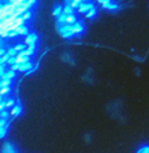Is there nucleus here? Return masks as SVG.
Listing matches in <instances>:
<instances>
[{"instance_id":"f257e3e1","label":"nucleus","mask_w":149,"mask_h":153,"mask_svg":"<svg viewBox=\"0 0 149 153\" xmlns=\"http://www.w3.org/2000/svg\"><path fill=\"white\" fill-rule=\"evenodd\" d=\"M56 30L64 39H71L75 37L73 32H72V25H69V24H56Z\"/></svg>"},{"instance_id":"f03ea898","label":"nucleus","mask_w":149,"mask_h":153,"mask_svg":"<svg viewBox=\"0 0 149 153\" xmlns=\"http://www.w3.org/2000/svg\"><path fill=\"white\" fill-rule=\"evenodd\" d=\"M72 32H73L75 37H82L85 33V24L77 20V21L72 25Z\"/></svg>"},{"instance_id":"7ed1b4c3","label":"nucleus","mask_w":149,"mask_h":153,"mask_svg":"<svg viewBox=\"0 0 149 153\" xmlns=\"http://www.w3.org/2000/svg\"><path fill=\"white\" fill-rule=\"evenodd\" d=\"M33 68H34V64L32 60L25 62V63H21V64L17 63V71L19 72H30Z\"/></svg>"},{"instance_id":"20e7f679","label":"nucleus","mask_w":149,"mask_h":153,"mask_svg":"<svg viewBox=\"0 0 149 153\" xmlns=\"http://www.w3.org/2000/svg\"><path fill=\"white\" fill-rule=\"evenodd\" d=\"M92 8H94V4H93L92 1H85V3H81L80 7L77 8V11H79V13H81V15H85V13H88Z\"/></svg>"},{"instance_id":"39448f33","label":"nucleus","mask_w":149,"mask_h":153,"mask_svg":"<svg viewBox=\"0 0 149 153\" xmlns=\"http://www.w3.org/2000/svg\"><path fill=\"white\" fill-rule=\"evenodd\" d=\"M37 42H38L37 33H29L27 36H25V43L27 46H30V45H37Z\"/></svg>"},{"instance_id":"423d86ee","label":"nucleus","mask_w":149,"mask_h":153,"mask_svg":"<svg viewBox=\"0 0 149 153\" xmlns=\"http://www.w3.org/2000/svg\"><path fill=\"white\" fill-rule=\"evenodd\" d=\"M22 106H21V103H16L15 106L12 107V110H11V115H13V117H20L22 114Z\"/></svg>"},{"instance_id":"0eeeda50","label":"nucleus","mask_w":149,"mask_h":153,"mask_svg":"<svg viewBox=\"0 0 149 153\" xmlns=\"http://www.w3.org/2000/svg\"><path fill=\"white\" fill-rule=\"evenodd\" d=\"M30 58H32V56H29V55H25V54H22V53H19V55L16 56L17 63H19V64L25 63V62H30V60H32Z\"/></svg>"},{"instance_id":"6e6552de","label":"nucleus","mask_w":149,"mask_h":153,"mask_svg":"<svg viewBox=\"0 0 149 153\" xmlns=\"http://www.w3.org/2000/svg\"><path fill=\"white\" fill-rule=\"evenodd\" d=\"M16 32H17V34H19V37H20V36H27V34L30 33V32H29V27H27L25 24H24V25H20V26L16 29Z\"/></svg>"},{"instance_id":"1a4fd4ad","label":"nucleus","mask_w":149,"mask_h":153,"mask_svg":"<svg viewBox=\"0 0 149 153\" xmlns=\"http://www.w3.org/2000/svg\"><path fill=\"white\" fill-rule=\"evenodd\" d=\"M119 8H120V7L118 5L115 1H113V3H110L109 5H106L103 9H106V11H110V12H115V11H119Z\"/></svg>"},{"instance_id":"9d476101","label":"nucleus","mask_w":149,"mask_h":153,"mask_svg":"<svg viewBox=\"0 0 149 153\" xmlns=\"http://www.w3.org/2000/svg\"><path fill=\"white\" fill-rule=\"evenodd\" d=\"M63 13V7H62L60 4H56L54 7V9H53V16L54 17H59Z\"/></svg>"},{"instance_id":"9b49d317","label":"nucleus","mask_w":149,"mask_h":153,"mask_svg":"<svg viewBox=\"0 0 149 153\" xmlns=\"http://www.w3.org/2000/svg\"><path fill=\"white\" fill-rule=\"evenodd\" d=\"M77 21V17L75 16V13L72 15H67L65 16V24H69V25H73V24Z\"/></svg>"},{"instance_id":"f8f14e48","label":"nucleus","mask_w":149,"mask_h":153,"mask_svg":"<svg viewBox=\"0 0 149 153\" xmlns=\"http://www.w3.org/2000/svg\"><path fill=\"white\" fill-rule=\"evenodd\" d=\"M16 77V71H13V69H8V71L4 74L1 79H8V80H13Z\"/></svg>"},{"instance_id":"ddd939ff","label":"nucleus","mask_w":149,"mask_h":153,"mask_svg":"<svg viewBox=\"0 0 149 153\" xmlns=\"http://www.w3.org/2000/svg\"><path fill=\"white\" fill-rule=\"evenodd\" d=\"M36 4H37V0H26V1L22 4V7L26 9H32Z\"/></svg>"},{"instance_id":"4468645a","label":"nucleus","mask_w":149,"mask_h":153,"mask_svg":"<svg viewBox=\"0 0 149 153\" xmlns=\"http://www.w3.org/2000/svg\"><path fill=\"white\" fill-rule=\"evenodd\" d=\"M21 17H22L24 20H25V21H30V20L33 19V12L30 11V9H27V11H25V12L22 13Z\"/></svg>"},{"instance_id":"2eb2a0df","label":"nucleus","mask_w":149,"mask_h":153,"mask_svg":"<svg viewBox=\"0 0 149 153\" xmlns=\"http://www.w3.org/2000/svg\"><path fill=\"white\" fill-rule=\"evenodd\" d=\"M73 7H72L71 4H65L64 7H63V13H65V15H72V13H73Z\"/></svg>"},{"instance_id":"dca6fc26","label":"nucleus","mask_w":149,"mask_h":153,"mask_svg":"<svg viewBox=\"0 0 149 153\" xmlns=\"http://www.w3.org/2000/svg\"><path fill=\"white\" fill-rule=\"evenodd\" d=\"M96 16H97V8H96V7H94V8H92L88 13H85L86 19H96Z\"/></svg>"},{"instance_id":"f3484780","label":"nucleus","mask_w":149,"mask_h":153,"mask_svg":"<svg viewBox=\"0 0 149 153\" xmlns=\"http://www.w3.org/2000/svg\"><path fill=\"white\" fill-rule=\"evenodd\" d=\"M13 80H8V79H0V88H4V86H11Z\"/></svg>"},{"instance_id":"a211bd4d","label":"nucleus","mask_w":149,"mask_h":153,"mask_svg":"<svg viewBox=\"0 0 149 153\" xmlns=\"http://www.w3.org/2000/svg\"><path fill=\"white\" fill-rule=\"evenodd\" d=\"M13 47H15V48H16V50H17V51H19V53H21V51H24V50H26L27 45H26V43H25V45H24V43H17V45H15V46H13Z\"/></svg>"},{"instance_id":"6ab92c4d","label":"nucleus","mask_w":149,"mask_h":153,"mask_svg":"<svg viewBox=\"0 0 149 153\" xmlns=\"http://www.w3.org/2000/svg\"><path fill=\"white\" fill-rule=\"evenodd\" d=\"M7 54H8L9 56H17V55H19V51H17L15 47H9L8 50H7Z\"/></svg>"},{"instance_id":"aec40b11","label":"nucleus","mask_w":149,"mask_h":153,"mask_svg":"<svg viewBox=\"0 0 149 153\" xmlns=\"http://www.w3.org/2000/svg\"><path fill=\"white\" fill-rule=\"evenodd\" d=\"M11 93V86H4V88H0V96H7Z\"/></svg>"},{"instance_id":"412c9836","label":"nucleus","mask_w":149,"mask_h":153,"mask_svg":"<svg viewBox=\"0 0 149 153\" xmlns=\"http://www.w3.org/2000/svg\"><path fill=\"white\" fill-rule=\"evenodd\" d=\"M136 153H149V144H144L139 148V151Z\"/></svg>"},{"instance_id":"4be33fe9","label":"nucleus","mask_w":149,"mask_h":153,"mask_svg":"<svg viewBox=\"0 0 149 153\" xmlns=\"http://www.w3.org/2000/svg\"><path fill=\"white\" fill-rule=\"evenodd\" d=\"M7 132H8V126L0 127V139H3V137L7 136Z\"/></svg>"},{"instance_id":"5701e85b","label":"nucleus","mask_w":149,"mask_h":153,"mask_svg":"<svg viewBox=\"0 0 149 153\" xmlns=\"http://www.w3.org/2000/svg\"><path fill=\"white\" fill-rule=\"evenodd\" d=\"M16 105V101L13 100V98H9V100H7V109H12L13 106Z\"/></svg>"},{"instance_id":"b1692460","label":"nucleus","mask_w":149,"mask_h":153,"mask_svg":"<svg viewBox=\"0 0 149 153\" xmlns=\"http://www.w3.org/2000/svg\"><path fill=\"white\" fill-rule=\"evenodd\" d=\"M7 72V64L4 63V64H0V79L4 76V74Z\"/></svg>"},{"instance_id":"393cba45","label":"nucleus","mask_w":149,"mask_h":153,"mask_svg":"<svg viewBox=\"0 0 149 153\" xmlns=\"http://www.w3.org/2000/svg\"><path fill=\"white\" fill-rule=\"evenodd\" d=\"M9 117V113L7 110H3V111H0V118H4V119H7V118Z\"/></svg>"},{"instance_id":"a878e982","label":"nucleus","mask_w":149,"mask_h":153,"mask_svg":"<svg viewBox=\"0 0 149 153\" xmlns=\"http://www.w3.org/2000/svg\"><path fill=\"white\" fill-rule=\"evenodd\" d=\"M5 126H8V119L0 118V127H5Z\"/></svg>"},{"instance_id":"bb28decb","label":"nucleus","mask_w":149,"mask_h":153,"mask_svg":"<svg viewBox=\"0 0 149 153\" xmlns=\"http://www.w3.org/2000/svg\"><path fill=\"white\" fill-rule=\"evenodd\" d=\"M7 109V101L3 100L1 102H0V111H3V110H5Z\"/></svg>"},{"instance_id":"cd10ccee","label":"nucleus","mask_w":149,"mask_h":153,"mask_svg":"<svg viewBox=\"0 0 149 153\" xmlns=\"http://www.w3.org/2000/svg\"><path fill=\"white\" fill-rule=\"evenodd\" d=\"M5 54H7V50L4 48V46L0 47V56H3V55H5Z\"/></svg>"},{"instance_id":"c85d7f7f","label":"nucleus","mask_w":149,"mask_h":153,"mask_svg":"<svg viewBox=\"0 0 149 153\" xmlns=\"http://www.w3.org/2000/svg\"><path fill=\"white\" fill-rule=\"evenodd\" d=\"M1 36H0V47H3V46H4V42H3V39H1Z\"/></svg>"},{"instance_id":"c756f323","label":"nucleus","mask_w":149,"mask_h":153,"mask_svg":"<svg viewBox=\"0 0 149 153\" xmlns=\"http://www.w3.org/2000/svg\"><path fill=\"white\" fill-rule=\"evenodd\" d=\"M69 1H71V0H65V3H69Z\"/></svg>"},{"instance_id":"7c9ffc66","label":"nucleus","mask_w":149,"mask_h":153,"mask_svg":"<svg viewBox=\"0 0 149 153\" xmlns=\"http://www.w3.org/2000/svg\"><path fill=\"white\" fill-rule=\"evenodd\" d=\"M1 1H3V0H0V5H1Z\"/></svg>"},{"instance_id":"2f4dec72","label":"nucleus","mask_w":149,"mask_h":153,"mask_svg":"<svg viewBox=\"0 0 149 153\" xmlns=\"http://www.w3.org/2000/svg\"><path fill=\"white\" fill-rule=\"evenodd\" d=\"M4 1H7V3H8V0H4Z\"/></svg>"}]
</instances>
